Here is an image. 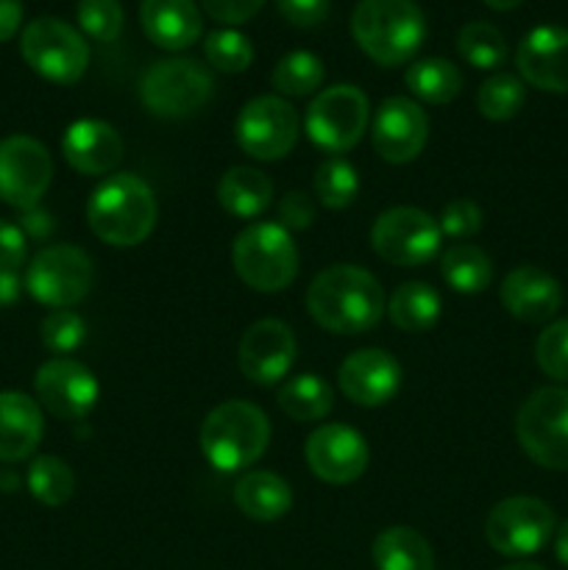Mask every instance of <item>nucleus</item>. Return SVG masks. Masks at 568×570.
I'll list each match as a JSON object with an SVG mask.
<instances>
[{
	"instance_id": "8",
	"label": "nucleus",
	"mask_w": 568,
	"mask_h": 570,
	"mask_svg": "<svg viewBox=\"0 0 568 570\" xmlns=\"http://www.w3.org/2000/svg\"><path fill=\"white\" fill-rule=\"evenodd\" d=\"M95 284V265L76 245H48L31 259L26 287L33 301L50 309H70L81 304Z\"/></svg>"
},
{
	"instance_id": "41",
	"label": "nucleus",
	"mask_w": 568,
	"mask_h": 570,
	"mask_svg": "<svg viewBox=\"0 0 568 570\" xmlns=\"http://www.w3.org/2000/svg\"><path fill=\"white\" fill-rule=\"evenodd\" d=\"M482 220L484 215L482 209H479L477 200L454 198L443 206L438 226H440V234H445V237L468 239L482 228Z\"/></svg>"
},
{
	"instance_id": "42",
	"label": "nucleus",
	"mask_w": 568,
	"mask_h": 570,
	"mask_svg": "<svg viewBox=\"0 0 568 570\" xmlns=\"http://www.w3.org/2000/svg\"><path fill=\"white\" fill-rule=\"evenodd\" d=\"M276 212L278 226H284L287 232H304V228H310L317 217L315 200L306 193H301V189H293V193L284 195V198L278 200Z\"/></svg>"
},
{
	"instance_id": "37",
	"label": "nucleus",
	"mask_w": 568,
	"mask_h": 570,
	"mask_svg": "<svg viewBox=\"0 0 568 570\" xmlns=\"http://www.w3.org/2000/svg\"><path fill=\"white\" fill-rule=\"evenodd\" d=\"M204 56L217 72L237 76V72L248 70L251 61H254V45L245 33L234 31V28H217L206 37Z\"/></svg>"
},
{
	"instance_id": "10",
	"label": "nucleus",
	"mask_w": 568,
	"mask_h": 570,
	"mask_svg": "<svg viewBox=\"0 0 568 570\" xmlns=\"http://www.w3.org/2000/svg\"><path fill=\"white\" fill-rule=\"evenodd\" d=\"M371 106L365 92L351 83L323 89L306 109V137L326 154H345L368 131Z\"/></svg>"
},
{
	"instance_id": "39",
	"label": "nucleus",
	"mask_w": 568,
	"mask_h": 570,
	"mask_svg": "<svg viewBox=\"0 0 568 570\" xmlns=\"http://www.w3.org/2000/svg\"><path fill=\"white\" fill-rule=\"evenodd\" d=\"M39 337H42L45 348L53 351V354H72L87 340V323L76 312L53 309L50 315H45Z\"/></svg>"
},
{
	"instance_id": "28",
	"label": "nucleus",
	"mask_w": 568,
	"mask_h": 570,
	"mask_svg": "<svg viewBox=\"0 0 568 570\" xmlns=\"http://www.w3.org/2000/svg\"><path fill=\"white\" fill-rule=\"evenodd\" d=\"M388 315L401 332H429V328L438 326L440 315H443V298H440L432 284L407 282L390 295Z\"/></svg>"
},
{
	"instance_id": "31",
	"label": "nucleus",
	"mask_w": 568,
	"mask_h": 570,
	"mask_svg": "<svg viewBox=\"0 0 568 570\" xmlns=\"http://www.w3.org/2000/svg\"><path fill=\"white\" fill-rule=\"evenodd\" d=\"M407 89L415 95L418 100L432 106L451 104L462 89V72L454 61L449 59H418L410 65L404 76Z\"/></svg>"
},
{
	"instance_id": "30",
	"label": "nucleus",
	"mask_w": 568,
	"mask_h": 570,
	"mask_svg": "<svg viewBox=\"0 0 568 570\" xmlns=\"http://www.w3.org/2000/svg\"><path fill=\"white\" fill-rule=\"evenodd\" d=\"M276 399L284 415L298 423L321 421L334 406L332 387L317 373H298V376L287 379Z\"/></svg>"
},
{
	"instance_id": "22",
	"label": "nucleus",
	"mask_w": 568,
	"mask_h": 570,
	"mask_svg": "<svg viewBox=\"0 0 568 570\" xmlns=\"http://www.w3.org/2000/svg\"><path fill=\"white\" fill-rule=\"evenodd\" d=\"M61 154L67 165L81 176H106L120 165L126 148L115 126L87 117L67 126L61 137Z\"/></svg>"
},
{
	"instance_id": "46",
	"label": "nucleus",
	"mask_w": 568,
	"mask_h": 570,
	"mask_svg": "<svg viewBox=\"0 0 568 570\" xmlns=\"http://www.w3.org/2000/svg\"><path fill=\"white\" fill-rule=\"evenodd\" d=\"M20 228L26 232V237L45 239V237H50V234H53L56 223H53V217L48 215V212L39 209V206H33V209H26Z\"/></svg>"
},
{
	"instance_id": "14",
	"label": "nucleus",
	"mask_w": 568,
	"mask_h": 570,
	"mask_svg": "<svg viewBox=\"0 0 568 570\" xmlns=\"http://www.w3.org/2000/svg\"><path fill=\"white\" fill-rule=\"evenodd\" d=\"M53 159L39 139L14 134L0 139V200L14 209H33L48 193Z\"/></svg>"
},
{
	"instance_id": "24",
	"label": "nucleus",
	"mask_w": 568,
	"mask_h": 570,
	"mask_svg": "<svg viewBox=\"0 0 568 570\" xmlns=\"http://www.w3.org/2000/svg\"><path fill=\"white\" fill-rule=\"evenodd\" d=\"M42 410L26 393H0V462H22L42 440Z\"/></svg>"
},
{
	"instance_id": "45",
	"label": "nucleus",
	"mask_w": 568,
	"mask_h": 570,
	"mask_svg": "<svg viewBox=\"0 0 568 570\" xmlns=\"http://www.w3.org/2000/svg\"><path fill=\"white\" fill-rule=\"evenodd\" d=\"M28 239L17 223L0 220V271H17L26 262Z\"/></svg>"
},
{
	"instance_id": "1",
	"label": "nucleus",
	"mask_w": 568,
	"mask_h": 570,
	"mask_svg": "<svg viewBox=\"0 0 568 570\" xmlns=\"http://www.w3.org/2000/svg\"><path fill=\"white\" fill-rule=\"evenodd\" d=\"M312 321L332 334H365L382 321L384 289L373 273L356 265H334L317 273L306 289Z\"/></svg>"
},
{
	"instance_id": "44",
	"label": "nucleus",
	"mask_w": 568,
	"mask_h": 570,
	"mask_svg": "<svg viewBox=\"0 0 568 570\" xmlns=\"http://www.w3.org/2000/svg\"><path fill=\"white\" fill-rule=\"evenodd\" d=\"M262 3H265V0H200L206 14H209L212 20L223 22V26H243L251 17H256Z\"/></svg>"
},
{
	"instance_id": "23",
	"label": "nucleus",
	"mask_w": 568,
	"mask_h": 570,
	"mask_svg": "<svg viewBox=\"0 0 568 570\" xmlns=\"http://www.w3.org/2000/svg\"><path fill=\"white\" fill-rule=\"evenodd\" d=\"M143 31L156 48L187 50L198 42L204 20L195 0H143L139 3Z\"/></svg>"
},
{
	"instance_id": "38",
	"label": "nucleus",
	"mask_w": 568,
	"mask_h": 570,
	"mask_svg": "<svg viewBox=\"0 0 568 570\" xmlns=\"http://www.w3.org/2000/svg\"><path fill=\"white\" fill-rule=\"evenodd\" d=\"M78 26L95 42H115L123 33V6L120 0H78Z\"/></svg>"
},
{
	"instance_id": "2",
	"label": "nucleus",
	"mask_w": 568,
	"mask_h": 570,
	"mask_svg": "<svg viewBox=\"0 0 568 570\" xmlns=\"http://www.w3.org/2000/svg\"><path fill=\"white\" fill-rule=\"evenodd\" d=\"M156 195L145 178L134 173L109 176L87 200V220L95 237L115 248L145 243L156 226Z\"/></svg>"
},
{
	"instance_id": "19",
	"label": "nucleus",
	"mask_w": 568,
	"mask_h": 570,
	"mask_svg": "<svg viewBox=\"0 0 568 570\" xmlns=\"http://www.w3.org/2000/svg\"><path fill=\"white\" fill-rule=\"evenodd\" d=\"M521 81L540 92H568V28L538 26L516 50Z\"/></svg>"
},
{
	"instance_id": "20",
	"label": "nucleus",
	"mask_w": 568,
	"mask_h": 570,
	"mask_svg": "<svg viewBox=\"0 0 568 570\" xmlns=\"http://www.w3.org/2000/svg\"><path fill=\"white\" fill-rule=\"evenodd\" d=\"M337 384L351 404L382 406L395 399L401 387V365L382 348H362L345 356Z\"/></svg>"
},
{
	"instance_id": "27",
	"label": "nucleus",
	"mask_w": 568,
	"mask_h": 570,
	"mask_svg": "<svg viewBox=\"0 0 568 570\" xmlns=\"http://www.w3.org/2000/svg\"><path fill=\"white\" fill-rule=\"evenodd\" d=\"M376 570H434L432 546L410 527H390L371 546Z\"/></svg>"
},
{
	"instance_id": "26",
	"label": "nucleus",
	"mask_w": 568,
	"mask_h": 570,
	"mask_svg": "<svg viewBox=\"0 0 568 570\" xmlns=\"http://www.w3.org/2000/svg\"><path fill=\"white\" fill-rule=\"evenodd\" d=\"M273 181L256 167H232L217 181V204L239 220H254L271 206Z\"/></svg>"
},
{
	"instance_id": "16",
	"label": "nucleus",
	"mask_w": 568,
	"mask_h": 570,
	"mask_svg": "<svg viewBox=\"0 0 568 570\" xmlns=\"http://www.w3.org/2000/svg\"><path fill=\"white\" fill-rule=\"evenodd\" d=\"M310 471L326 484H351L368 471L371 449L356 429L345 423H326L315 429L304 445Z\"/></svg>"
},
{
	"instance_id": "47",
	"label": "nucleus",
	"mask_w": 568,
	"mask_h": 570,
	"mask_svg": "<svg viewBox=\"0 0 568 570\" xmlns=\"http://www.w3.org/2000/svg\"><path fill=\"white\" fill-rule=\"evenodd\" d=\"M22 26L20 0H0V42H9Z\"/></svg>"
},
{
	"instance_id": "32",
	"label": "nucleus",
	"mask_w": 568,
	"mask_h": 570,
	"mask_svg": "<svg viewBox=\"0 0 568 570\" xmlns=\"http://www.w3.org/2000/svg\"><path fill=\"white\" fill-rule=\"evenodd\" d=\"M28 490L45 507H61L76 493V476L59 456H37L28 465Z\"/></svg>"
},
{
	"instance_id": "4",
	"label": "nucleus",
	"mask_w": 568,
	"mask_h": 570,
	"mask_svg": "<svg viewBox=\"0 0 568 570\" xmlns=\"http://www.w3.org/2000/svg\"><path fill=\"white\" fill-rule=\"evenodd\" d=\"M271 443V421L251 401H223L200 426V451L215 471L237 473L254 465Z\"/></svg>"
},
{
	"instance_id": "51",
	"label": "nucleus",
	"mask_w": 568,
	"mask_h": 570,
	"mask_svg": "<svg viewBox=\"0 0 568 570\" xmlns=\"http://www.w3.org/2000/svg\"><path fill=\"white\" fill-rule=\"evenodd\" d=\"M501 570H546V568L535 566V562H512V566H505Z\"/></svg>"
},
{
	"instance_id": "9",
	"label": "nucleus",
	"mask_w": 568,
	"mask_h": 570,
	"mask_svg": "<svg viewBox=\"0 0 568 570\" xmlns=\"http://www.w3.org/2000/svg\"><path fill=\"white\" fill-rule=\"evenodd\" d=\"M20 53L37 76L61 87L81 81L89 65V48L81 33L56 17L28 22L20 37Z\"/></svg>"
},
{
	"instance_id": "40",
	"label": "nucleus",
	"mask_w": 568,
	"mask_h": 570,
	"mask_svg": "<svg viewBox=\"0 0 568 570\" xmlns=\"http://www.w3.org/2000/svg\"><path fill=\"white\" fill-rule=\"evenodd\" d=\"M538 367L555 382H568V321H555L535 343Z\"/></svg>"
},
{
	"instance_id": "12",
	"label": "nucleus",
	"mask_w": 568,
	"mask_h": 570,
	"mask_svg": "<svg viewBox=\"0 0 568 570\" xmlns=\"http://www.w3.org/2000/svg\"><path fill=\"white\" fill-rule=\"evenodd\" d=\"M557 529L555 510L535 495H510L488 512L484 538L505 557L538 554Z\"/></svg>"
},
{
	"instance_id": "43",
	"label": "nucleus",
	"mask_w": 568,
	"mask_h": 570,
	"mask_svg": "<svg viewBox=\"0 0 568 570\" xmlns=\"http://www.w3.org/2000/svg\"><path fill=\"white\" fill-rule=\"evenodd\" d=\"M332 0H276V9L290 26L315 28L326 20Z\"/></svg>"
},
{
	"instance_id": "5",
	"label": "nucleus",
	"mask_w": 568,
	"mask_h": 570,
	"mask_svg": "<svg viewBox=\"0 0 568 570\" xmlns=\"http://www.w3.org/2000/svg\"><path fill=\"white\" fill-rule=\"evenodd\" d=\"M232 265L256 293H282L298 276V248L278 223H251L234 237Z\"/></svg>"
},
{
	"instance_id": "25",
	"label": "nucleus",
	"mask_w": 568,
	"mask_h": 570,
	"mask_svg": "<svg viewBox=\"0 0 568 570\" xmlns=\"http://www.w3.org/2000/svg\"><path fill=\"white\" fill-rule=\"evenodd\" d=\"M234 504L251 521L271 523L287 515L290 507H293V490L276 473L251 471L234 484Z\"/></svg>"
},
{
	"instance_id": "15",
	"label": "nucleus",
	"mask_w": 568,
	"mask_h": 570,
	"mask_svg": "<svg viewBox=\"0 0 568 570\" xmlns=\"http://www.w3.org/2000/svg\"><path fill=\"white\" fill-rule=\"evenodd\" d=\"M33 390H37L39 404L61 421L87 417L100 395V384L92 376V371L81 362L67 360V356L45 362L33 379Z\"/></svg>"
},
{
	"instance_id": "35",
	"label": "nucleus",
	"mask_w": 568,
	"mask_h": 570,
	"mask_svg": "<svg viewBox=\"0 0 568 570\" xmlns=\"http://www.w3.org/2000/svg\"><path fill=\"white\" fill-rule=\"evenodd\" d=\"M523 100H527V87H523L521 78L512 76V72H496V76L484 78L482 87H479L477 109L488 120L505 122L521 111Z\"/></svg>"
},
{
	"instance_id": "49",
	"label": "nucleus",
	"mask_w": 568,
	"mask_h": 570,
	"mask_svg": "<svg viewBox=\"0 0 568 570\" xmlns=\"http://www.w3.org/2000/svg\"><path fill=\"white\" fill-rule=\"evenodd\" d=\"M555 554L560 560V566L568 568V521H562L555 529Z\"/></svg>"
},
{
	"instance_id": "6",
	"label": "nucleus",
	"mask_w": 568,
	"mask_h": 570,
	"mask_svg": "<svg viewBox=\"0 0 568 570\" xmlns=\"http://www.w3.org/2000/svg\"><path fill=\"white\" fill-rule=\"evenodd\" d=\"M516 438L540 468L568 471V390H535L516 415Z\"/></svg>"
},
{
	"instance_id": "18",
	"label": "nucleus",
	"mask_w": 568,
	"mask_h": 570,
	"mask_svg": "<svg viewBox=\"0 0 568 570\" xmlns=\"http://www.w3.org/2000/svg\"><path fill=\"white\" fill-rule=\"evenodd\" d=\"M373 148L390 165H407L418 159L429 139V117L415 100L388 98L373 117Z\"/></svg>"
},
{
	"instance_id": "34",
	"label": "nucleus",
	"mask_w": 568,
	"mask_h": 570,
	"mask_svg": "<svg viewBox=\"0 0 568 570\" xmlns=\"http://www.w3.org/2000/svg\"><path fill=\"white\" fill-rule=\"evenodd\" d=\"M323 76H326V70H323V61L315 53L293 50L273 67L271 81L276 92L287 95V98H306V95L321 87Z\"/></svg>"
},
{
	"instance_id": "33",
	"label": "nucleus",
	"mask_w": 568,
	"mask_h": 570,
	"mask_svg": "<svg viewBox=\"0 0 568 570\" xmlns=\"http://www.w3.org/2000/svg\"><path fill=\"white\" fill-rule=\"evenodd\" d=\"M457 53L477 70H496L507 59V39L490 22H468L457 31Z\"/></svg>"
},
{
	"instance_id": "7",
	"label": "nucleus",
	"mask_w": 568,
	"mask_h": 570,
	"mask_svg": "<svg viewBox=\"0 0 568 570\" xmlns=\"http://www.w3.org/2000/svg\"><path fill=\"white\" fill-rule=\"evenodd\" d=\"M212 72L195 59H161L139 81V100L161 120H182L212 98Z\"/></svg>"
},
{
	"instance_id": "3",
	"label": "nucleus",
	"mask_w": 568,
	"mask_h": 570,
	"mask_svg": "<svg viewBox=\"0 0 568 570\" xmlns=\"http://www.w3.org/2000/svg\"><path fill=\"white\" fill-rule=\"evenodd\" d=\"M351 33L368 59L382 67L407 65L427 39V20L415 0H360Z\"/></svg>"
},
{
	"instance_id": "50",
	"label": "nucleus",
	"mask_w": 568,
	"mask_h": 570,
	"mask_svg": "<svg viewBox=\"0 0 568 570\" xmlns=\"http://www.w3.org/2000/svg\"><path fill=\"white\" fill-rule=\"evenodd\" d=\"M484 3H488L490 9H496V11H510V9H518L523 0H484Z\"/></svg>"
},
{
	"instance_id": "11",
	"label": "nucleus",
	"mask_w": 568,
	"mask_h": 570,
	"mask_svg": "<svg viewBox=\"0 0 568 570\" xmlns=\"http://www.w3.org/2000/svg\"><path fill=\"white\" fill-rule=\"evenodd\" d=\"M440 226L418 206H393L371 228V248L395 267H421L440 254Z\"/></svg>"
},
{
	"instance_id": "36",
	"label": "nucleus",
	"mask_w": 568,
	"mask_h": 570,
	"mask_svg": "<svg viewBox=\"0 0 568 570\" xmlns=\"http://www.w3.org/2000/svg\"><path fill=\"white\" fill-rule=\"evenodd\" d=\"M360 193V176L351 161L332 156L315 173V195L326 209H349Z\"/></svg>"
},
{
	"instance_id": "29",
	"label": "nucleus",
	"mask_w": 568,
	"mask_h": 570,
	"mask_svg": "<svg viewBox=\"0 0 568 570\" xmlns=\"http://www.w3.org/2000/svg\"><path fill=\"white\" fill-rule=\"evenodd\" d=\"M440 276L454 293L477 295L493 282V262L477 245L457 243L440 256Z\"/></svg>"
},
{
	"instance_id": "13",
	"label": "nucleus",
	"mask_w": 568,
	"mask_h": 570,
	"mask_svg": "<svg viewBox=\"0 0 568 570\" xmlns=\"http://www.w3.org/2000/svg\"><path fill=\"white\" fill-rule=\"evenodd\" d=\"M301 134L298 111L278 95L248 100L234 122V139L251 159L276 161L295 148Z\"/></svg>"
},
{
	"instance_id": "48",
	"label": "nucleus",
	"mask_w": 568,
	"mask_h": 570,
	"mask_svg": "<svg viewBox=\"0 0 568 570\" xmlns=\"http://www.w3.org/2000/svg\"><path fill=\"white\" fill-rule=\"evenodd\" d=\"M20 298V278L14 271H0V309Z\"/></svg>"
},
{
	"instance_id": "21",
	"label": "nucleus",
	"mask_w": 568,
	"mask_h": 570,
	"mask_svg": "<svg viewBox=\"0 0 568 570\" xmlns=\"http://www.w3.org/2000/svg\"><path fill=\"white\" fill-rule=\"evenodd\" d=\"M499 301L518 321L546 323L560 312L562 287L551 273L535 265H518L501 282Z\"/></svg>"
},
{
	"instance_id": "17",
	"label": "nucleus",
	"mask_w": 568,
	"mask_h": 570,
	"mask_svg": "<svg viewBox=\"0 0 568 570\" xmlns=\"http://www.w3.org/2000/svg\"><path fill=\"white\" fill-rule=\"evenodd\" d=\"M295 354H298V343H295L293 328L287 323L265 317L248 326V332L239 337L237 365L248 382L271 387L287 376Z\"/></svg>"
}]
</instances>
